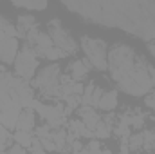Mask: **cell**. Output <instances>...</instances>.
Returning a JSON list of instances; mask_svg holds the SVG:
<instances>
[{
	"instance_id": "cell-25",
	"label": "cell",
	"mask_w": 155,
	"mask_h": 154,
	"mask_svg": "<svg viewBox=\"0 0 155 154\" xmlns=\"http://www.w3.org/2000/svg\"><path fill=\"white\" fill-rule=\"evenodd\" d=\"M121 154H128V145H126V143L121 145Z\"/></svg>"
},
{
	"instance_id": "cell-26",
	"label": "cell",
	"mask_w": 155,
	"mask_h": 154,
	"mask_svg": "<svg viewBox=\"0 0 155 154\" xmlns=\"http://www.w3.org/2000/svg\"><path fill=\"white\" fill-rule=\"evenodd\" d=\"M148 49L153 53V56H155V42H153V44H148Z\"/></svg>"
},
{
	"instance_id": "cell-11",
	"label": "cell",
	"mask_w": 155,
	"mask_h": 154,
	"mask_svg": "<svg viewBox=\"0 0 155 154\" xmlns=\"http://www.w3.org/2000/svg\"><path fill=\"white\" fill-rule=\"evenodd\" d=\"M116 105H117V93L116 91L103 93V96H101V100L97 103V107L103 109V111H112V109H116Z\"/></svg>"
},
{
	"instance_id": "cell-20",
	"label": "cell",
	"mask_w": 155,
	"mask_h": 154,
	"mask_svg": "<svg viewBox=\"0 0 155 154\" xmlns=\"http://www.w3.org/2000/svg\"><path fill=\"white\" fill-rule=\"evenodd\" d=\"M31 152H33V154H45V149H43V145H41V142H40L38 138H36V140H33Z\"/></svg>"
},
{
	"instance_id": "cell-23",
	"label": "cell",
	"mask_w": 155,
	"mask_h": 154,
	"mask_svg": "<svg viewBox=\"0 0 155 154\" xmlns=\"http://www.w3.org/2000/svg\"><path fill=\"white\" fill-rule=\"evenodd\" d=\"M4 22H5V20H4V18L0 16V42L5 38V35H4Z\"/></svg>"
},
{
	"instance_id": "cell-8",
	"label": "cell",
	"mask_w": 155,
	"mask_h": 154,
	"mask_svg": "<svg viewBox=\"0 0 155 154\" xmlns=\"http://www.w3.org/2000/svg\"><path fill=\"white\" fill-rule=\"evenodd\" d=\"M92 69V64L90 60L83 58V60H74L71 65H69V78L74 80V82H79L88 75V71Z\"/></svg>"
},
{
	"instance_id": "cell-19",
	"label": "cell",
	"mask_w": 155,
	"mask_h": 154,
	"mask_svg": "<svg viewBox=\"0 0 155 154\" xmlns=\"http://www.w3.org/2000/svg\"><path fill=\"white\" fill-rule=\"evenodd\" d=\"M51 136H52V132H51L49 127H40L38 131H36V138H38V140H47V138H51Z\"/></svg>"
},
{
	"instance_id": "cell-28",
	"label": "cell",
	"mask_w": 155,
	"mask_h": 154,
	"mask_svg": "<svg viewBox=\"0 0 155 154\" xmlns=\"http://www.w3.org/2000/svg\"><path fill=\"white\" fill-rule=\"evenodd\" d=\"M0 154H7V152H5V151H2V152H0Z\"/></svg>"
},
{
	"instance_id": "cell-3",
	"label": "cell",
	"mask_w": 155,
	"mask_h": 154,
	"mask_svg": "<svg viewBox=\"0 0 155 154\" xmlns=\"http://www.w3.org/2000/svg\"><path fill=\"white\" fill-rule=\"evenodd\" d=\"M33 85L41 91L43 96H58L61 94V83H60V65L52 64L45 69H41L38 76L35 78Z\"/></svg>"
},
{
	"instance_id": "cell-17",
	"label": "cell",
	"mask_w": 155,
	"mask_h": 154,
	"mask_svg": "<svg viewBox=\"0 0 155 154\" xmlns=\"http://www.w3.org/2000/svg\"><path fill=\"white\" fill-rule=\"evenodd\" d=\"M9 142H11V136L7 132V129L0 123V152L5 151V145H9Z\"/></svg>"
},
{
	"instance_id": "cell-22",
	"label": "cell",
	"mask_w": 155,
	"mask_h": 154,
	"mask_svg": "<svg viewBox=\"0 0 155 154\" xmlns=\"http://www.w3.org/2000/svg\"><path fill=\"white\" fill-rule=\"evenodd\" d=\"M144 103H146L148 107H155V93H150V94L146 96V100H144Z\"/></svg>"
},
{
	"instance_id": "cell-12",
	"label": "cell",
	"mask_w": 155,
	"mask_h": 154,
	"mask_svg": "<svg viewBox=\"0 0 155 154\" xmlns=\"http://www.w3.org/2000/svg\"><path fill=\"white\" fill-rule=\"evenodd\" d=\"M15 142H16L20 147H24V149H31V145H33V136H31V132L16 131V132H15Z\"/></svg>"
},
{
	"instance_id": "cell-16",
	"label": "cell",
	"mask_w": 155,
	"mask_h": 154,
	"mask_svg": "<svg viewBox=\"0 0 155 154\" xmlns=\"http://www.w3.org/2000/svg\"><path fill=\"white\" fill-rule=\"evenodd\" d=\"M16 7H25V9H31V11H41L47 7L45 2H35V4H25V2H16L15 4Z\"/></svg>"
},
{
	"instance_id": "cell-4",
	"label": "cell",
	"mask_w": 155,
	"mask_h": 154,
	"mask_svg": "<svg viewBox=\"0 0 155 154\" xmlns=\"http://www.w3.org/2000/svg\"><path fill=\"white\" fill-rule=\"evenodd\" d=\"M81 47L87 54V60H90L92 67L105 71L108 67V60H107V44L99 38H92V37H83L81 38Z\"/></svg>"
},
{
	"instance_id": "cell-18",
	"label": "cell",
	"mask_w": 155,
	"mask_h": 154,
	"mask_svg": "<svg viewBox=\"0 0 155 154\" xmlns=\"http://www.w3.org/2000/svg\"><path fill=\"white\" fill-rule=\"evenodd\" d=\"M143 145H144V138H143V134L130 136V145H128V149L135 151V149H139V147H143Z\"/></svg>"
},
{
	"instance_id": "cell-10",
	"label": "cell",
	"mask_w": 155,
	"mask_h": 154,
	"mask_svg": "<svg viewBox=\"0 0 155 154\" xmlns=\"http://www.w3.org/2000/svg\"><path fill=\"white\" fill-rule=\"evenodd\" d=\"M79 114H81V121L85 123V127L94 132V129H96L97 123L101 121V116L97 114L96 111H92L90 107H83V109L79 111Z\"/></svg>"
},
{
	"instance_id": "cell-14",
	"label": "cell",
	"mask_w": 155,
	"mask_h": 154,
	"mask_svg": "<svg viewBox=\"0 0 155 154\" xmlns=\"http://www.w3.org/2000/svg\"><path fill=\"white\" fill-rule=\"evenodd\" d=\"M94 136H97V138H101V140H103V138H108V136H110V125L99 121L97 127L94 129Z\"/></svg>"
},
{
	"instance_id": "cell-24",
	"label": "cell",
	"mask_w": 155,
	"mask_h": 154,
	"mask_svg": "<svg viewBox=\"0 0 155 154\" xmlns=\"http://www.w3.org/2000/svg\"><path fill=\"white\" fill-rule=\"evenodd\" d=\"M150 78H152V85H155V69L150 67Z\"/></svg>"
},
{
	"instance_id": "cell-1",
	"label": "cell",
	"mask_w": 155,
	"mask_h": 154,
	"mask_svg": "<svg viewBox=\"0 0 155 154\" xmlns=\"http://www.w3.org/2000/svg\"><path fill=\"white\" fill-rule=\"evenodd\" d=\"M119 87L132 96H141L146 94L152 89V78H150V67L146 65V62L143 60V56L137 54L135 65L134 69L119 82Z\"/></svg>"
},
{
	"instance_id": "cell-27",
	"label": "cell",
	"mask_w": 155,
	"mask_h": 154,
	"mask_svg": "<svg viewBox=\"0 0 155 154\" xmlns=\"http://www.w3.org/2000/svg\"><path fill=\"white\" fill-rule=\"evenodd\" d=\"M78 154H90V152H88V149H81Z\"/></svg>"
},
{
	"instance_id": "cell-5",
	"label": "cell",
	"mask_w": 155,
	"mask_h": 154,
	"mask_svg": "<svg viewBox=\"0 0 155 154\" xmlns=\"http://www.w3.org/2000/svg\"><path fill=\"white\" fill-rule=\"evenodd\" d=\"M36 56H38L36 51H35L29 44H25V45L22 47L20 54H18L16 60H15V69H16L18 76L22 78V80H31V78L35 76V71H36V67H38Z\"/></svg>"
},
{
	"instance_id": "cell-9",
	"label": "cell",
	"mask_w": 155,
	"mask_h": 154,
	"mask_svg": "<svg viewBox=\"0 0 155 154\" xmlns=\"http://www.w3.org/2000/svg\"><path fill=\"white\" fill-rule=\"evenodd\" d=\"M33 127H35V109H22L16 120V129L31 132Z\"/></svg>"
},
{
	"instance_id": "cell-6",
	"label": "cell",
	"mask_w": 155,
	"mask_h": 154,
	"mask_svg": "<svg viewBox=\"0 0 155 154\" xmlns=\"http://www.w3.org/2000/svg\"><path fill=\"white\" fill-rule=\"evenodd\" d=\"M49 35H51V38H52V44H54L58 49H61L65 54H72L78 49V44L74 42V38L63 29V26H61L58 20H52V22L49 24Z\"/></svg>"
},
{
	"instance_id": "cell-21",
	"label": "cell",
	"mask_w": 155,
	"mask_h": 154,
	"mask_svg": "<svg viewBox=\"0 0 155 154\" xmlns=\"http://www.w3.org/2000/svg\"><path fill=\"white\" fill-rule=\"evenodd\" d=\"M7 154H27V152H25V149H24V147H20V145L16 143V145H13V147L9 149V152H7Z\"/></svg>"
},
{
	"instance_id": "cell-13",
	"label": "cell",
	"mask_w": 155,
	"mask_h": 154,
	"mask_svg": "<svg viewBox=\"0 0 155 154\" xmlns=\"http://www.w3.org/2000/svg\"><path fill=\"white\" fill-rule=\"evenodd\" d=\"M51 140L54 142L56 149H58V151H61V149L65 147V143H67V134H65V131H63V129H58V131H52Z\"/></svg>"
},
{
	"instance_id": "cell-2",
	"label": "cell",
	"mask_w": 155,
	"mask_h": 154,
	"mask_svg": "<svg viewBox=\"0 0 155 154\" xmlns=\"http://www.w3.org/2000/svg\"><path fill=\"white\" fill-rule=\"evenodd\" d=\"M135 60H137V54H135V51L132 47H128L124 44L114 45L110 49V54H108V67L112 71L114 80L121 82L123 78L134 69Z\"/></svg>"
},
{
	"instance_id": "cell-7",
	"label": "cell",
	"mask_w": 155,
	"mask_h": 154,
	"mask_svg": "<svg viewBox=\"0 0 155 154\" xmlns=\"http://www.w3.org/2000/svg\"><path fill=\"white\" fill-rule=\"evenodd\" d=\"M18 40L16 38H4L0 42V60L4 64H13L18 56Z\"/></svg>"
},
{
	"instance_id": "cell-15",
	"label": "cell",
	"mask_w": 155,
	"mask_h": 154,
	"mask_svg": "<svg viewBox=\"0 0 155 154\" xmlns=\"http://www.w3.org/2000/svg\"><path fill=\"white\" fill-rule=\"evenodd\" d=\"M41 56H45V58H49V60H58V58H61V56H65V53H63L61 49H58V47L54 45V47H51V49H47L45 53H41Z\"/></svg>"
}]
</instances>
